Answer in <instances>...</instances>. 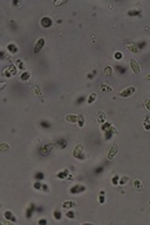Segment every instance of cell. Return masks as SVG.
Instances as JSON below:
<instances>
[{
    "label": "cell",
    "mask_w": 150,
    "mask_h": 225,
    "mask_svg": "<svg viewBox=\"0 0 150 225\" xmlns=\"http://www.w3.org/2000/svg\"><path fill=\"white\" fill-rule=\"evenodd\" d=\"M54 146H55L54 143H46V144H43V145H40V148H39V154L43 155V156H46V155H49V154L51 153V150H53Z\"/></svg>",
    "instance_id": "obj_1"
},
{
    "label": "cell",
    "mask_w": 150,
    "mask_h": 225,
    "mask_svg": "<svg viewBox=\"0 0 150 225\" xmlns=\"http://www.w3.org/2000/svg\"><path fill=\"white\" fill-rule=\"evenodd\" d=\"M83 150H84V145H83V144H78L74 148V150H73V156H74L75 159L84 160L85 155L83 154Z\"/></svg>",
    "instance_id": "obj_2"
},
{
    "label": "cell",
    "mask_w": 150,
    "mask_h": 225,
    "mask_svg": "<svg viewBox=\"0 0 150 225\" xmlns=\"http://www.w3.org/2000/svg\"><path fill=\"white\" fill-rule=\"evenodd\" d=\"M118 151H119V146H118V144H113L109 148V150H108V155H106L108 160H113V159H114V158L116 156Z\"/></svg>",
    "instance_id": "obj_3"
},
{
    "label": "cell",
    "mask_w": 150,
    "mask_h": 225,
    "mask_svg": "<svg viewBox=\"0 0 150 225\" xmlns=\"http://www.w3.org/2000/svg\"><path fill=\"white\" fill-rule=\"evenodd\" d=\"M135 86H128V88H125L124 90H121L120 93H119V96L120 98H129V96H131L133 94L135 93Z\"/></svg>",
    "instance_id": "obj_4"
},
{
    "label": "cell",
    "mask_w": 150,
    "mask_h": 225,
    "mask_svg": "<svg viewBox=\"0 0 150 225\" xmlns=\"http://www.w3.org/2000/svg\"><path fill=\"white\" fill-rule=\"evenodd\" d=\"M44 45H45V39L39 38L36 40V43H35V45H34V54H39L41 51V49L44 48Z\"/></svg>",
    "instance_id": "obj_5"
},
{
    "label": "cell",
    "mask_w": 150,
    "mask_h": 225,
    "mask_svg": "<svg viewBox=\"0 0 150 225\" xmlns=\"http://www.w3.org/2000/svg\"><path fill=\"white\" fill-rule=\"evenodd\" d=\"M129 64H130V68H131V70H133L134 74H136V75L140 74L141 68H140V65H139V63H138L135 59H130V60H129Z\"/></svg>",
    "instance_id": "obj_6"
},
{
    "label": "cell",
    "mask_w": 150,
    "mask_h": 225,
    "mask_svg": "<svg viewBox=\"0 0 150 225\" xmlns=\"http://www.w3.org/2000/svg\"><path fill=\"white\" fill-rule=\"evenodd\" d=\"M40 25L45 29L50 28L53 25V20H51V18H49V16H44V18L40 19Z\"/></svg>",
    "instance_id": "obj_7"
},
{
    "label": "cell",
    "mask_w": 150,
    "mask_h": 225,
    "mask_svg": "<svg viewBox=\"0 0 150 225\" xmlns=\"http://www.w3.org/2000/svg\"><path fill=\"white\" fill-rule=\"evenodd\" d=\"M83 191H85V186L80 185V184H76V185L70 188V194H74V195L79 194V193H83Z\"/></svg>",
    "instance_id": "obj_8"
},
{
    "label": "cell",
    "mask_w": 150,
    "mask_h": 225,
    "mask_svg": "<svg viewBox=\"0 0 150 225\" xmlns=\"http://www.w3.org/2000/svg\"><path fill=\"white\" fill-rule=\"evenodd\" d=\"M4 216H5L6 220H9V221H11V223H16V218L14 216V214H13L10 210H6V211L4 213Z\"/></svg>",
    "instance_id": "obj_9"
},
{
    "label": "cell",
    "mask_w": 150,
    "mask_h": 225,
    "mask_svg": "<svg viewBox=\"0 0 150 225\" xmlns=\"http://www.w3.org/2000/svg\"><path fill=\"white\" fill-rule=\"evenodd\" d=\"M105 120H106V114L104 111H99L98 116H96V121L99 123L100 125H103L104 123H105Z\"/></svg>",
    "instance_id": "obj_10"
},
{
    "label": "cell",
    "mask_w": 150,
    "mask_h": 225,
    "mask_svg": "<svg viewBox=\"0 0 150 225\" xmlns=\"http://www.w3.org/2000/svg\"><path fill=\"white\" fill-rule=\"evenodd\" d=\"M78 118H79V115H74V114H69V115H66V116H65L66 121L70 123V124L78 123Z\"/></svg>",
    "instance_id": "obj_11"
},
{
    "label": "cell",
    "mask_w": 150,
    "mask_h": 225,
    "mask_svg": "<svg viewBox=\"0 0 150 225\" xmlns=\"http://www.w3.org/2000/svg\"><path fill=\"white\" fill-rule=\"evenodd\" d=\"M75 205H76V204H75L74 201H71V200H66V201H64V203H63L61 208H63V209H66V210H69V209L74 208Z\"/></svg>",
    "instance_id": "obj_12"
},
{
    "label": "cell",
    "mask_w": 150,
    "mask_h": 225,
    "mask_svg": "<svg viewBox=\"0 0 150 225\" xmlns=\"http://www.w3.org/2000/svg\"><path fill=\"white\" fill-rule=\"evenodd\" d=\"M133 185H134V189H135L136 191H141V190H143V183H141L139 179H135V180L133 181Z\"/></svg>",
    "instance_id": "obj_13"
},
{
    "label": "cell",
    "mask_w": 150,
    "mask_h": 225,
    "mask_svg": "<svg viewBox=\"0 0 150 225\" xmlns=\"http://www.w3.org/2000/svg\"><path fill=\"white\" fill-rule=\"evenodd\" d=\"M69 174H70V171H69L68 169H65V170H63V171L58 173V174H56V178H59V179H65L66 176H69Z\"/></svg>",
    "instance_id": "obj_14"
},
{
    "label": "cell",
    "mask_w": 150,
    "mask_h": 225,
    "mask_svg": "<svg viewBox=\"0 0 150 225\" xmlns=\"http://www.w3.org/2000/svg\"><path fill=\"white\" fill-rule=\"evenodd\" d=\"M100 90H101V93H110V91H113V88L108 84H101L100 85Z\"/></svg>",
    "instance_id": "obj_15"
},
{
    "label": "cell",
    "mask_w": 150,
    "mask_h": 225,
    "mask_svg": "<svg viewBox=\"0 0 150 225\" xmlns=\"http://www.w3.org/2000/svg\"><path fill=\"white\" fill-rule=\"evenodd\" d=\"M111 75H113V68L110 65H106L104 68V76L109 78V76H111Z\"/></svg>",
    "instance_id": "obj_16"
},
{
    "label": "cell",
    "mask_w": 150,
    "mask_h": 225,
    "mask_svg": "<svg viewBox=\"0 0 150 225\" xmlns=\"http://www.w3.org/2000/svg\"><path fill=\"white\" fill-rule=\"evenodd\" d=\"M29 79H30V73L29 71H23V74L20 75V80L25 83V81H28Z\"/></svg>",
    "instance_id": "obj_17"
},
{
    "label": "cell",
    "mask_w": 150,
    "mask_h": 225,
    "mask_svg": "<svg viewBox=\"0 0 150 225\" xmlns=\"http://www.w3.org/2000/svg\"><path fill=\"white\" fill-rule=\"evenodd\" d=\"M96 98H98V95L95 93H91L89 96H88V99H86V103L88 104H93L95 100H96Z\"/></svg>",
    "instance_id": "obj_18"
},
{
    "label": "cell",
    "mask_w": 150,
    "mask_h": 225,
    "mask_svg": "<svg viewBox=\"0 0 150 225\" xmlns=\"http://www.w3.org/2000/svg\"><path fill=\"white\" fill-rule=\"evenodd\" d=\"M128 15H129V16H139V18H141L140 11H139V10H135V9L129 10V11H128Z\"/></svg>",
    "instance_id": "obj_19"
},
{
    "label": "cell",
    "mask_w": 150,
    "mask_h": 225,
    "mask_svg": "<svg viewBox=\"0 0 150 225\" xmlns=\"http://www.w3.org/2000/svg\"><path fill=\"white\" fill-rule=\"evenodd\" d=\"M78 125H79V128H84L85 125V119H84V115H79V118H78V123H76Z\"/></svg>",
    "instance_id": "obj_20"
},
{
    "label": "cell",
    "mask_w": 150,
    "mask_h": 225,
    "mask_svg": "<svg viewBox=\"0 0 150 225\" xmlns=\"http://www.w3.org/2000/svg\"><path fill=\"white\" fill-rule=\"evenodd\" d=\"M8 50H9V53H11V54H16V53H18L16 45H14V44H11V43L8 45Z\"/></svg>",
    "instance_id": "obj_21"
},
{
    "label": "cell",
    "mask_w": 150,
    "mask_h": 225,
    "mask_svg": "<svg viewBox=\"0 0 150 225\" xmlns=\"http://www.w3.org/2000/svg\"><path fill=\"white\" fill-rule=\"evenodd\" d=\"M128 49L130 50L131 53H138V51H139V46H138L136 44H129V45H128Z\"/></svg>",
    "instance_id": "obj_22"
},
{
    "label": "cell",
    "mask_w": 150,
    "mask_h": 225,
    "mask_svg": "<svg viewBox=\"0 0 150 225\" xmlns=\"http://www.w3.org/2000/svg\"><path fill=\"white\" fill-rule=\"evenodd\" d=\"M8 150H9V145L6 143H1V145H0V153H6Z\"/></svg>",
    "instance_id": "obj_23"
},
{
    "label": "cell",
    "mask_w": 150,
    "mask_h": 225,
    "mask_svg": "<svg viewBox=\"0 0 150 225\" xmlns=\"http://www.w3.org/2000/svg\"><path fill=\"white\" fill-rule=\"evenodd\" d=\"M128 181H129V176H126V175H124V176H121V178L119 179V184H120V185L128 184Z\"/></svg>",
    "instance_id": "obj_24"
},
{
    "label": "cell",
    "mask_w": 150,
    "mask_h": 225,
    "mask_svg": "<svg viewBox=\"0 0 150 225\" xmlns=\"http://www.w3.org/2000/svg\"><path fill=\"white\" fill-rule=\"evenodd\" d=\"M66 145H68V143H66V140H64V139H60V140L58 141V146H59L60 149L66 148Z\"/></svg>",
    "instance_id": "obj_25"
},
{
    "label": "cell",
    "mask_w": 150,
    "mask_h": 225,
    "mask_svg": "<svg viewBox=\"0 0 150 225\" xmlns=\"http://www.w3.org/2000/svg\"><path fill=\"white\" fill-rule=\"evenodd\" d=\"M111 126H113V125L110 124V123H104L103 125H101V130H103L104 133H105V131H108V130H109V129H110Z\"/></svg>",
    "instance_id": "obj_26"
},
{
    "label": "cell",
    "mask_w": 150,
    "mask_h": 225,
    "mask_svg": "<svg viewBox=\"0 0 150 225\" xmlns=\"http://www.w3.org/2000/svg\"><path fill=\"white\" fill-rule=\"evenodd\" d=\"M99 203H100V204H104V203H105V191H104V190H101L100 194H99Z\"/></svg>",
    "instance_id": "obj_27"
},
{
    "label": "cell",
    "mask_w": 150,
    "mask_h": 225,
    "mask_svg": "<svg viewBox=\"0 0 150 225\" xmlns=\"http://www.w3.org/2000/svg\"><path fill=\"white\" fill-rule=\"evenodd\" d=\"M16 66H18L20 70H25V65H24V61L23 60H16Z\"/></svg>",
    "instance_id": "obj_28"
},
{
    "label": "cell",
    "mask_w": 150,
    "mask_h": 225,
    "mask_svg": "<svg viewBox=\"0 0 150 225\" xmlns=\"http://www.w3.org/2000/svg\"><path fill=\"white\" fill-rule=\"evenodd\" d=\"M54 219L55 220H60L61 219V213H60V210H54Z\"/></svg>",
    "instance_id": "obj_29"
},
{
    "label": "cell",
    "mask_w": 150,
    "mask_h": 225,
    "mask_svg": "<svg viewBox=\"0 0 150 225\" xmlns=\"http://www.w3.org/2000/svg\"><path fill=\"white\" fill-rule=\"evenodd\" d=\"M8 69H9V71H10V74H11V75H16V74H18V71H16V68H15V65H10Z\"/></svg>",
    "instance_id": "obj_30"
},
{
    "label": "cell",
    "mask_w": 150,
    "mask_h": 225,
    "mask_svg": "<svg viewBox=\"0 0 150 225\" xmlns=\"http://www.w3.org/2000/svg\"><path fill=\"white\" fill-rule=\"evenodd\" d=\"M119 179H120V176L119 175H114L113 176V185H119Z\"/></svg>",
    "instance_id": "obj_31"
},
{
    "label": "cell",
    "mask_w": 150,
    "mask_h": 225,
    "mask_svg": "<svg viewBox=\"0 0 150 225\" xmlns=\"http://www.w3.org/2000/svg\"><path fill=\"white\" fill-rule=\"evenodd\" d=\"M144 105H145L146 111L150 113V99H145V100H144Z\"/></svg>",
    "instance_id": "obj_32"
},
{
    "label": "cell",
    "mask_w": 150,
    "mask_h": 225,
    "mask_svg": "<svg viewBox=\"0 0 150 225\" xmlns=\"http://www.w3.org/2000/svg\"><path fill=\"white\" fill-rule=\"evenodd\" d=\"M123 53H120V51H116V53H115V54H114V59H115V60H121L123 59Z\"/></svg>",
    "instance_id": "obj_33"
},
{
    "label": "cell",
    "mask_w": 150,
    "mask_h": 225,
    "mask_svg": "<svg viewBox=\"0 0 150 225\" xmlns=\"http://www.w3.org/2000/svg\"><path fill=\"white\" fill-rule=\"evenodd\" d=\"M33 188H34L35 190H40V189L43 188V184H41L40 181H35V183H34V185H33Z\"/></svg>",
    "instance_id": "obj_34"
},
{
    "label": "cell",
    "mask_w": 150,
    "mask_h": 225,
    "mask_svg": "<svg viewBox=\"0 0 150 225\" xmlns=\"http://www.w3.org/2000/svg\"><path fill=\"white\" fill-rule=\"evenodd\" d=\"M33 209H34V204H31V208H29L28 211H26V218H30L33 214Z\"/></svg>",
    "instance_id": "obj_35"
},
{
    "label": "cell",
    "mask_w": 150,
    "mask_h": 225,
    "mask_svg": "<svg viewBox=\"0 0 150 225\" xmlns=\"http://www.w3.org/2000/svg\"><path fill=\"white\" fill-rule=\"evenodd\" d=\"M66 218H69V219H74V218H75L74 211H71V210H69V211L66 213Z\"/></svg>",
    "instance_id": "obj_36"
},
{
    "label": "cell",
    "mask_w": 150,
    "mask_h": 225,
    "mask_svg": "<svg viewBox=\"0 0 150 225\" xmlns=\"http://www.w3.org/2000/svg\"><path fill=\"white\" fill-rule=\"evenodd\" d=\"M108 131H110L113 135H116V134H118V129H116V128H114V126H111V128H110Z\"/></svg>",
    "instance_id": "obj_37"
},
{
    "label": "cell",
    "mask_w": 150,
    "mask_h": 225,
    "mask_svg": "<svg viewBox=\"0 0 150 225\" xmlns=\"http://www.w3.org/2000/svg\"><path fill=\"white\" fill-rule=\"evenodd\" d=\"M144 129H145V130H150V124L146 119H145V123H144Z\"/></svg>",
    "instance_id": "obj_38"
},
{
    "label": "cell",
    "mask_w": 150,
    "mask_h": 225,
    "mask_svg": "<svg viewBox=\"0 0 150 225\" xmlns=\"http://www.w3.org/2000/svg\"><path fill=\"white\" fill-rule=\"evenodd\" d=\"M54 3H55L56 6H59V5H64V4H66L68 1H66V0H64V1H59V0H56V1H54Z\"/></svg>",
    "instance_id": "obj_39"
},
{
    "label": "cell",
    "mask_w": 150,
    "mask_h": 225,
    "mask_svg": "<svg viewBox=\"0 0 150 225\" xmlns=\"http://www.w3.org/2000/svg\"><path fill=\"white\" fill-rule=\"evenodd\" d=\"M95 75H96V70L94 69V70L91 71V73H90V74H88V78H89V79H93V78L95 76Z\"/></svg>",
    "instance_id": "obj_40"
},
{
    "label": "cell",
    "mask_w": 150,
    "mask_h": 225,
    "mask_svg": "<svg viewBox=\"0 0 150 225\" xmlns=\"http://www.w3.org/2000/svg\"><path fill=\"white\" fill-rule=\"evenodd\" d=\"M35 95H36V96H40V95H41V90L39 89V86H35Z\"/></svg>",
    "instance_id": "obj_41"
},
{
    "label": "cell",
    "mask_w": 150,
    "mask_h": 225,
    "mask_svg": "<svg viewBox=\"0 0 150 225\" xmlns=\"http://www.w3.org/2000/svg\"><path fill=\"white\" fill-rule=\"evenodd\" d=\"M39 224H41V225H45V224H48L46 219H40V220H39Z\"/></svg>",
    "instance_id": "obj_42"
},
{
    "label": "cell",
    "mask_w": 150,
    "mask_h": 225,
    "mask_svg": "<svg viewBox=\"0 0 150 225\" xmlns=\"http://www.w3.org/2000/svg\"><path fill=\"white\" fill-rule=\"evenodd\" d=\"M101 171H103V168H98L96 170H95V173H96V174H99V173H101Z\"/></svg>",
    "instance_id": "obj_43"
},
{
    "label": "cell",
    "mask_w": 150,
    "mask_h": 225,
    "mask_svg": "<svg viewBox=\"0 0 150 225\" xmlns=\"http://www.w3.org/2000/svg\"><path fill=\"white\" fill-rule=\"evenodd\" d=\"M145 80L150 81V73H149V74H146V75H145Z\"/></svg>",
    "instance_id": "obj_44"
},
{
    "label": "cell",
    "mask_w": 150,
    "mask_h": 225,
    "mask_svg": "<svg viewBox=\"0 0 150 225\" xmlns=\"http://www.w3.org/2000/svg\"><path fill=\"white\" fill-rule=\"evenodd\" d=\"M41 125H43V126H45V128H49V126H50V125H49V124H46L45 121H43V123H41Z\"/></svg>",
    "instance_id": "obj_45"
},
{
    "label": "cell",
    "mask_w": 150,
    "mask_h": 225,
    "mask_svg": "<svg viewBox=\"0 0 150 225\" xmlns=\"http://www.w3.org/2000/svg\"><path fill=\"white\" fill-rule=\"evenodd\" d=\"M36 178H38V179H43V178H44V175H43V174H38Z\"/></svg>",
    "instance_id": "obj_46"
},
{
    "label": "cell",
    "mask_w": 150,
    "mask_h": 225,
    "mask_svg": "<svg viewBox=\"0 0 150 225\" xmlns=\"http://www.w3.org/2000/svg\"><path fill=\"white\" fill-rule=\"evenodd\" d=\"M13 5H14V6H16V5H19V1H16V0H14V1H13Z\"/></svg>",
    "instance_id": "obj_47"
},
{
    "label": "cell",
    "mask_w": 150,
    "mask_h": 225,
    "mask_svg": "<svg viewBox=\"0 0 150 225\" xmlns=\"http://www.w3.org/2000/svg\"><path fill=\"white\" fill-rule=\"evenodd\" d=\"M43 189H44V191H48V186H46V185H43Z\"/></svg>",
    "instance_id": "obj_48"
},
{
    "label": "cell",
    "mask_w": 150,
    "mask_h": 225,
    "mask_svg": "<svg viewBox=\"0 0 150 225\" xmlns=\"http://www.w3.org/2000/svg\"><path fill=\"white\" fill-rule=\"evenodd\" d=\"M83 100H84V98H79V99H78V103H80V101H83Z\"/></svg>",
    "instance_id": "obj_49"
}]
</instances>
